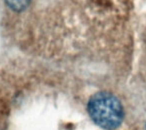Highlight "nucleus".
Listing matches in <instances>:
<instances>
[{
    "label": "nucleus",
    "instance_id": "1",
    "mask_svg": "<svg viewBox=\"0 0 146 130\" xmlns=\"http://www.w3.org/2000/svg\"><path fill=\"white\" fill-rule=\"evenodd\" d=\"M90 117L100 127L113 130L119 127L124 117L121 102L108 92H98L88 102Z\"/></svg>",
    "mask_w": 146,
    "mask_h": 130
},
{
    "label": "nucleus",
    "instance_id": "2",
    "mask_svg": "<svg viewBox=\"0 0 146 130\" xmlns=\"http://www.w3.org/2000/svg\"><path fill=\"white\" fill-rule=\"evenodd\" d=\"M31 0H5L6 4L14 11H22L29 5Z\"/></svg>",
    "mask_w": 146,
    "mask_h": 130
}]
</instances>
